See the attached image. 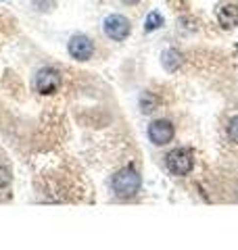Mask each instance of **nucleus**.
Masks as SVG:
<instances>
[{
	"instance_id": "nucleus-4",
	"label": "nucleus",
	"mask_w": 238,
	"mask_h": 250,
	"mask_svg": "<svg viewBox=\"0 0 238 250\" xmlns=\"http://www.w3.org/2000/svg\"><path fill=\"white\" fill-rule=\"evenodd\" d=\"M173 136H176V129H173L171 121H167V119H157L148 125V140L155 146L169 144L173 140Z\"/></svg>"
},
{
	"instance_id": "nucleus-8",
	"label": "nucleus",
	"mask_w": 238,
	"mask_h": 250,
	"mask_svg": "<svg viewBox=\"0 0 238 250\" xmlns=\"http://www.w3.org/2000/svg\"><path fill=\"white\" fill-rule=\"evenodd\" d=\"M161 62H163V67H165V71H178L180 65H182V54L176 50V48H167L163 52V57H161Z\"/></svg>"
},
{
	"instance_id": "nucleus-11",
	"label": "nucleus",
	"mask_w": 238,
	"mask_h": 250,
	"mask_svg": "<svg viewBox=\"0 0 238 250\" xmlns=\"http://www.w3.org/2000/svg\"><path fill=\"white\" fill-rule=\"evenodd\" d=\"M228 136H230L232 142L238 144V115H234L232 119L228 121Z\"/></svg>"
},
{
	"instance_id": "nucleus-6",
	"label": "nucleus",
	"mask_w": 238,
	"mask_h": 250,
	"mask_svg": "<svg viewBox=\"0 0 238 250\" xmlns=\"http://www.w3.org/2000/svg\"><path fill=\"white\" fill-rule=\"evenodd\" d=\"M67 50L75 61H90L92 54H94V42L88 36L75 34V36H71V40L67 44Z\"/></svg>"
},
{
	"instance_id": "nucleus-13",
	"label": "nucleus",
	"mask_w": 238,
	"mask_h": 250,
	"mask_svg": "<svg viewBox=\"0 0 238 250\" xmlns=\"http://www.w3.org/2000/svg\"><path fill=\"white\" fill-rule=\"evenodd\" d=\"M11 184V171L0 165V188H4V186H9Z\"/></svg>"
},
{
	"instance_id": "nucleus-7",
	"label": "nucleus",
	"mask_w": 238,
	"mask_h": 250,
	"mask_svg": "<svg viewBox=\"0 0 238 250\" xmlns=\"http://www.w3.org/2000/svg\"><path fill=\"white\" fill-rule=\"evenodd\" d=\"M217 21L224 29H232L238 25V4L236 2H221L217 6Z\"/></svg>"
},
{
	"instance_id": "nucleus-12",
	"label": "nucleus",
	"mask_w": 238,
	"mask_h": 250,
	"mask_svg": "<svg viewBox=\"0 0 238 250\" xmlns=\"http://www.w3.org/2000/svg\"><path fill=\"white\" fill-rule=\"evenodd\" d=\"M54 4H57V0H34V6H36L38 11H42V13L52 11Z\"/></svg>"
},
{
	"instance_id": "nucleus-14",
	"label": "nucleus",
	"mask_w": 238,
	"mask_h": 250,
	"mask_svg": "<svg viewBox=\"0 0 238 250\" xmlns=\"http://www.w3.org/2000/svg\"><path fill=\"white\" fill-rule=\"evenodd\" d=\"M121 2H123V4H138L140 0H121Z\"/></svg>"
},
{
	"instance_id": "nucleus-9",
	"label": "nucleus",
	"mask_w": 238,
	"mask_h": 250,
	"mask_svg": "<svg viewBox=\"0 0 238 250\" xmlns=\"http://www.w3.org/2000/svg\"><path fill=\"white\" fill-rule=\"evenodd\" d=\"M163 25V15L159 13V11H150L148 15H146V19H144V31H155V29H159Z\"/></svg>"
},
{
	"instance_id": "nucleus-5",
	"label": "nucleus",
	"mask_w": 238,
	"mask_h": 250,
	"mask_svg": "<svg viewBox=\"0 0 238 250\" xmlns=\"http://www.w3.org/2000/svg\"><path fill=\"white\" fill-rule=\"evenodd\" d=\"M59 83H61V75L57 69H52V67H44V69H40V71L36 73V80H34V85H36V92L40 94H54L59 88Z\"/></svg>"
},
{
	"instance_id": "nucleus-2",
	"label": "nucleus",
	"mask_w": 238,
	"mask_h": 250,
	"mask_svg": "<svg viewBox=\"0 0 238 250\" xmlns=\"http://www.w3.org/2000/svg\"><path fill=\"white\" fill-rule=\"evenodd\" d=\"M165 165L173 175H188L194 167V156L188 148H173L165 156Z\"/></svg>"
},
{
	"instance_id": "nucleus-10",
	"label": "nucleus",
	"mask_w": 238,
	"mask_h": 250,
	"mask_svg": "<svg viewBox=\"0 0 238 250\" xmlns=\"http://www.w3.org/2000/svg\"><path fill=\"white\" fill-rule=\"evenodd\" d=\"M157 103H159V100H157V96H155V94L144 92V94H142V96H140V111L144 113V115L153 113L155 108H157Z\"/></svg>"
},
{
	"instance_id": "nucleus-3",
	"label": "nucleus",
	"mask_w": 238,
	"mask_h": 250,
	"mask_svg": "<svg viewBox=\"0 0 238 250\" xmlns=\"http://www.w3.org/2000/svg\"><path fill=\"white\" fill-rule=\"evenodd\" d=\"M102 29H105L107 38H111V40L123 42L130 36L132 25H130V19L123 17V15H109L105 23H102Z\"/></svg>"
},
{
	"instance_id": "nucleus-1",
	"label": "nucleus",
	"mask_w": 238,
	"mask_h": 250,
	"mask_svg": "<svg viewBox=\"0 0 238 250\" xmlns=\"http://www.w3.org/2000/svg\"><path fill=\"white\" fill-rule=\"evenodd\" d=\"M140 186H142V177L130 165L119 169L113 175V179H111V188H113V194L117 198H134L140 192Z\"/></svg>"
}]
</instances>
